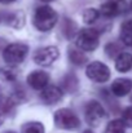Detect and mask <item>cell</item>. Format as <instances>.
Wrapping results in <instances>:
<instances>
[{"instance_id": "cell-1", "label": "cell", "mask_w": 132, "mask_h": 133, "mask_svg": "<svg viewBox=\"0 0 132 133\" xmlns=\"http://www.w3.org/2000/svg\"><path fill=\"white\" fill-rule=\"evenodd\" d=\"M57 22V13L48 5L36 8L34 14V26L40 31H49Z\"/></svg>"}, {"instance_id": "cell-2", "label": "cell", "mask_w": 132, "mask_h": 133, "mask_svg": "<svg viewBox=\"0 0 132 133\" xmlns=\"http://www.w3.org/2000/svg\"><path fill=\"white\" fill-rule=\"evenodd\" d=\"M29 53V46L21 43H13L7 45L3 52V58L8 65H18L21 63Z\"/></svg>"}, {"instance_id": "cell-3", "label": "cell", "mask_w": 132, "mask_h": 133, "mask_svg": "<svg viewBox=\"0 0 132 133\" xmlns=\"http://www.w3.org/2000/svg\"><path fill=\"white\" fill-rule=\"evenodd\" d=\"M77 46L82 50L91 52L98 46V31L95 29H84L77 35Z\"/></svg>"}, {"instance_id": "cell-4", "label": "cell", "mask_w": 132, "mask_h": 133, "mask_svg": "<svg viewBox=\"0 0 132 133\" xmlns=\"http://www.w3.org/2000/svg\"><path fill=\"white\" fill-rule=\"evenodd\" d=\"M54 123L61 129H75L80 125L79 118L69 109H61L54 114Z\"/></svg>"}, {"instance_id": "cell-5", "label": "cell", "mask_w": 132, "mask_h": 133, "mask_svg": "<svg viewBox=\"0 0 132 133\" xmlns=\"http://www.w3.org/2000/svg\"><path fill=\"white\" fill-rule=\"evenodd\" d=\"M86 74H87V76L92 82H96V83H105L110 78L109 67L105 63L98 62V61H95V62L88 65Z\"/></svg>"}, {"instance_id": "cell-6", "label": "cell", "mask_w": 132, "mask_h": 133, "mask_svg": "<svg viewBox=\"0 0 132 133\" xmlns=\"http://www.w3.org/2000/svg\"><path fill=\"white\" fill-rule=\"evenodd\" d=\"M105 109L102 107V105L98 101H91L88 102L86 106V122L92 127H97L100 125V123L102 122V119L105 118Z\"/></svg>"}, {"instance_id": "cell-7", "label": "cell", "mask_w": 132, "mask_h": 133, "mask_svg": "<svg viewBox=\"0 0 132 133\" xmlns=\"http://www.w3.org/2000/svg\"><path fill=\"white\" fill-rule=\"evenodd\" d=\"M127 9H128V4L126 0H111V1H108V3L101 5L100 13L104 17L113 18V17H117L119 14L126 13Z\"/></svg>"}, {"instance_id": "cell-8", "label": "cell", "mask_w": 132, "mask_h": 133, "mask_svg": "<svg viewBox=\"0 0 132 133\" xmlns=\"http://www.w3.org/2000/svg\"><path fill=\"white\" fill-rule=\"evenodd\" d=\"M58 49L56 46H44L35 52L34 61L39 66H51L58 58Z\"/></svg>"}, {"instance_id": "cell-9", "label": "cell", "mask_w": 132, "mask_h": 133, "mask_svg": "<svg viewBox=\"0 0 132 133\" xmlns=\"http://www.w3.org/2000/svg\"><path fill=\"white\" fill-rule=\"evenodd\" d=\"M40 98L44 103L47 105H54L61 101L62 98V89L56 87V85H45L42 89Z\"/></svg>"}, {"instance_id": "cell-10", "label": "cell", "mask_w": 132, "mask_h": 133, "mask_svg": "<svg viewBox=\"0 0 132 133\" xmlns=\"http://www.w3.org/2000/svg\"><path fill=\"white\" fill-rule=\"evenodd\" d=\"M48 82H49V75L47 72L42 71V70L33 71L27 76L29 85L33 89H35V90H42L45 85H48Z\"/></svg>"}, {"instance_id": "cell-11", "label": "cell", "mask_w": 132, "mask_h": 133, "mask_svg": "<svg viewBox=\"0 0 132 133\" xmlns=\"http://www.w3.org/2000/svg\"><path fill=\"white\" fill-rule=\"evenodd\" d=\"M132 90V80L131 79H126V78H121L117 79L113 84H111V92L118 96V97H123L127 96Z\"/></svg>"}, {"instance_id": "cell-12", "label": "cell", "mask_w": 132, "mask_h": 133, "mask_svg": "<svg viewBox=\"0 0 132 133\" xmlns=\"http://www.w3.org/2000/svg\"><path fill=\"white\" fill-rule=\"evenodd\" d=\"M132 67V54L126 53V52H121L117 56V61H115V69L119 72H127L130 71Z\"/></svg>"}, {"instance_id": "cell-13", "label": "cell", "mask_w": 132, "mask_h": 133, "mask_svg": "<svg viewBox=\"0 0 132 133\" xmlns=\"http://www.w3.org/2000/svg\"><path fill=\"white\" fill-rule=\"evenodd\" d=\"M121 40L123 44L132 45V19H126L121 26Z\"/></svg>"}, {"instance_id": "cell-14", "label": "cell", "mask_w": 132, "mask_h": 133, "mask_svg": "<svg viewBox=\"0 0 132 133\" xmlns=\"http://www.w3.org/2000/svg\"><path fill=\"white\" fill-rule=\"evenodd\" d=\"M69 59L75 66H82L87 62V57L79 48H70L69 49Z\"/></svg>"}, {"instance_id": "cell-15", "label": "cell", "mask_w": 132, "mask_h": 133, "mask_svg": "<svg viewBox=\"0 0 132 133\" xmlns=\"http://www.w3.org/2000/svg\"><path fill=\"white\" fill-rule=\"evenodd\" d=\"M61 89L66 92H75L78 89V79L74 74H67L61 82Z\"/></svg>"}, {"instance_id": "cell-16", "label": "cell", "mask_w": 132, "mask_h": 133, "mask_svg": "<svg viewBox=\"0 0 132 133\" xmlns=\"http://www.w3.org/2000/svg\"><path fill=\"white\" fill-rule=\"evenodd\" d=\"M124 129H126L124 123L122 120H119V119H115V120H111L108 124V127L105 129V133H126Z\"/></svg>"}, {"instance_id": "cell-17", "label": "cell", "mask_w": 132, "mask_h": 133, "mask_svg": "<svg viewBox=\"0 0 132 133\" xmlns=\"http://www.w3.org/2000/svg\"><path fill=\"white\" fill-rule=\"evenodd\" d=\"M14 107V101L7 96H0V114H9Z\"/></svg>"}, {"instance_id": "cell-18", "label": "cell", "mask_w": 132, "mask_h": 133, "mask_svg": "<svg viewBox=\"0 0 132 133\" xmlns=\"http://www.w3.org/2000/svg\"><path fill=\"white\" fill-rule=\"evenodd\" d=\"M22 133H44V125L39 122H29L22 127Z\"/></svg>"}, {"instance_id": "cell-19", "label": "cell", "mask_w": 132, "mask_h": 133, "mask_svg": "<svg viewBox=\"0 0 132 133\" xmlns=\"http://www.w3.org/2000/svg\"><path fill=\"white\" fill-rule=\"evenodd\" d=\"M62 31H64V35L66 36V39H71L77 32V25L71 19H65Z\"/></svg>"}, {"instance_id": "cell-20", "label": "cell", "mask_w": 132, "mask_h": 133, "mask_svg": "<svg viewBox=\"0 0 132 133\" xmlns=\"http://www.w3.org/2000/svg\"><path fill=\"white\" fill-rule=\"evenodd\" d=\"M98 16H100V12L98 10H96L93 8H89V9H86L83 12V21L86 23H88V25H92L93 22L97 21Z\"/></svg>"}, {"instance_id": "cell-21", "label": "cell", "mask_w": 132, "mask_h": 133, "mask_svg": "<svg viewBox=\"0 0 132 133\" xmlns=\"http://www.w3.org/2000/svg\"><path fill=\"white\" fill-rule=\"evenodd\" d=\"M105 53L110 57V58H117V56L121 53V46L117 43H109L105 46Z\"/></svg>"}, {"instance_id": "cell-22", "label": "cell", "mask_w": 132, "mask_h": 133, "mask_svg": "<svg viewBox=\"0 0 132 133\" xmlns=\"http://www.w3.org/2000/svg\"><path fill=\"white\" fill-rule=\"evenodd\" d=\"M122 122L124 123V125L132 128V107H128L124 110V112L122 115Z\"/></svg>"}, {"instance_id": "cell-23", "label": "cell", "mask_w": 132, "mask_h": 133, "mask_svg": "<svg viewBox=\"0 0 132 133\" xmlns=\"http://www.w3.org/2000/svg\"><path fill=\"white\" fill-rule=\"evenodd\" d=\"M16 75H17V72L13 69H7L4 71V76H5L7 80H14L16 79Z\"/></svg>"}, {"instance_id": "cell-24", "label": "cell", "mask_w": 132, "mask_h": 133, "mask_svg": "<svg viewBox=\"0 0 132 133\" xmlns=\"http://www.w3.org/2000/svg\"><path fill=\"white\" fill-rule=\"evenodd\" d=\"M13 1H16V0H0V3H3V4H9V3H13Z\"/></svg>"}, {"instance_id": "cell-25", "label": "cell", "mask_w": 132, "mask_h": 133, "mask_svg": "<svg viewBox=\"0 0 132 133\" xmlns=\"http://www.w3.org/2000/svg\"><path fill=\"white\" fill-rule=\"evenodd\" d=\"M83 133H95L93 131H91V129H87V131H84Z\"/></svg>"}, {"instance_id": "cell-26", "label": "cell", "mask_w": 132, "mask_h": 133, "mask_svg": "<svg viewBox=\"0 0 132 133\" xmlns=\"http://www.w3.org/2000/svg\"><path fill=\"white\" fill-rule=\"evenodd\" d=\"M1 124H3V115L0 114V125H1Z\"/></svg>"}, {"instance_id": "cell-27", "label": "cell", "mask_w": 132, "mask_h": 133, "mask_svg": "<svg viewBox=\"0 0 132 133\" xmlns=\"http://www.w3.org/2000/svg\"><path fill=\"white\" fill-rule=\"evenodd\" d=\"M5 133H16V132H12V131H9V132H5Z\"/></svg>"}, {"instance_id": "cell-28", "label": "cell", "mask_w": 132, "mask_h": 133, "mask_svg": "<svg viewBox=\"0 0 132 133\" xmlns=\"http://www.w3.org/2000/svg\"><path fill=\"white\" fill-rule=\"evenodd\" d=\"M42 1H52V0H42Z\"/></svg>"}, {"instance_id": "cell-29", "label": "cell", "mask_w": 132, "mask_h": 133, "mask_svg": "<svg viewBox=\"0 0 132 133\" xmlns=\"http://www.w3.org/2000/svg\"><path fill=\"white\" fill-rule=\"evenodd\" d=\"M130 6H131V9H132V0H131V4H130Z\"/></svg>"}, {"instance_id": "cell-30", "label": "cell", "mask_w": 132, "mask_h": 133, "mask_svg": "<svg viewBox=\"0 0 132 133\" xmlns=\"http://www.w3.org/2000/svg\"><path fill=\"white\" fill-rule=\"evenodd\" d=\"M131 101H132V96H131Z\"/></svg>"}]
</instances>
